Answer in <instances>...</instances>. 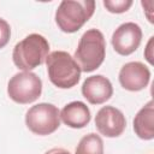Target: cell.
<instances>
[{"label":"cell","instance_id":"obj_5","mask_svg":"<svg viewBox=\"0 0 154 154\" xmlns=\"http://www.w3.org/2000/svg\"><path fill=\"white\" fill-rule=\"evenodd\" d=\"M25 124L35 135H51L60 126V111L53 103L41 102L34 105L26 111Z\"/></svg>","mask_w":154,"mask_h":154},{"label":"cell","instance_id":"obj_13","mask_svg":"<svg viewBox=\"0 0 154 154\" xmlns=\"http://www.w3.org/2000/svg\"><path fill=\"white\" fill-rule=\"evenodd\" d=\"M75 154H103L102 138L94 132L83 136L76 147Z\"/></svg>","mask_w":154,"mask_h":154},{"label":"cell","instance_id":"obj_4","mask_svg":"<svg viewBox=\"0 0 154 154\" xmlns=\"http://www.w3.org/2000/svg\"><path fill=\"white\" fill-rule=\"evenodd\" d=\"M93 0H63L55 11L58 28L67 34L78 31L94 14Z\"/></svg>","mask_w":154,"mask_h":154},{"label":"cell","instance_id":"obj_15","mask_svg":"<svg viewBox=\"0 0 154 154\" xmlns=\"http://www.w3.org/2000/svg\"><path fill=\"white\" fill-rule=\"evenodd\" d=\"M10 37H11L10 24L5 19L0 18V48H4L8 43Z\"/></svg>","mask_w":154,"mask_h":154},{"label":"cell","instance_id":"obj_17","mask_svg":"<svg viewBox=\"0 0 154 154\" xmlns=\"http://www.w3.org/2000/svg\"><path fill=\"white\" fill-rule=\"evenodd\" d=\"M45 154H71V153L64 148H52V149L47 150Z\"/></svg>","mask_w":154,"mask_h":154},{"label":"cell","instance_id":"obj_14","mask_svg":"<svg viewBox=\"0 0 154 154\" xmlns=\"http://www.w3.org/2000/svg\"><path fill=\"white\" fill-rule=\"evenodd\" d=\"M132 5L131 0H103V6L111 13L126 12Z\"/></svg>","mask_w":154,"mask_h":154},{"label":"cell","instance_id":"obj_12","mask_svg":"<svg viewBox=\"0 0 154 154\" xmlns=\"http://www.w3.org/2000/svg\"><path fill=\"white\" fill-rule=\"evenodd\" d=\"M135 134L146 141L154 138V103L148 101L134 118Z\"/></svg>","mask_w":154,"mask_h":154},{"label":"cell","instance_id":"obj_8","mask_svg":"<svg viewBox=\"0 0 154 154\" xmlns=\"http://www.w3.org/2000/svg\"><path fill=\"white\" fill-rule=\"evenodd\" d=\"M95 126L105 137H118L126 128L125 116L120 109L113 106H103L95 116Z\"/></svg>","mask_w":154,"mask_h":154},{"label":"cell","instance_id":"obj_2","mask_svg":"<svg viewBox=\"0 0 154 154\" xmlns=\"http://www.w3.org/2000/svg\"><path fill=\"white\" fill-rule=\"evenodd\" d=\"M48 54V41L40 34H30L14 46L12 60L18 69L23 71H31L42 65Z\"/></svg>","mask_w":154,"mask_h":154},{"label":"cell","instance_id":"obj_11","mask_svg":"<svg viewBox=\"0 0 154 154\" xmlns=\"http://www.w3.org/2000/svg\"><path fill=\"white\" fill-rule=\"evenodd\" d=\"M60 119L65 125L72 129H82L87 126L91 119L90 109L82 101H72L60 111Z\"/></svg>","mask_w":154,"mask_h":154},{"label":"cell","instance_id":"obj_10","mask_svg":"<svg viewBox=\"0 0 154 154\" xmlns=\"http://www.w3.org/2000/svg\"><path fill=\"white\" fill-rule=\"evenodd\" d=\"M82 95L91 105H101L113 95V87L108 78L102 75L87 77L82 84Z\"/></svg>","mask_w":154,"mask_h":154},{"label":"cell","instance_id":"obj_9","mask_svg":"<svg viewBox=\"0 0 154 154\" xmlns=\"http://www.w3.org/2000/svg\"><path fill=\"white\" fill-rule=\"evenodd\" d=\"M118 78L124 89L129 91H140L148 85L150 81V71L141 61H130L123 65Z\"/></svg>","mask_w":154,"mask_h":154},{"label":"cell","instance_id":"obj_3","mask_svg":"<svg viewBox=\"0 0 154 154\" xmlns=\"http://www.w3.org/2000/svg\"><path fill=\"white\" fill-rule=\"evenodd\" d=\"M49 81L60 89L75 87L81 78V69L73 57L65 51H54L46 58Z\"/></svg>","mask_w":154,"mask_h":154},{"label":"cell","instance_id":"obj_7","mask_svg":"<svg viewBox=\"0 0 154 154\" xmlns=\"http://www.w3.org/2000/svg\"><path fill=\"white\" fill-rule=\"evenodd\" d=\"M142 30L138 24L126 22L120 24L112 35V46L120 55H130L141 45Z\"/></svg>","mask_w":154,"mask_h":154},{"label":"cell","instance_id":"obj_16","mask_svg":"<svg viewBox=\"0 0 154 154\" xmlns=\"http://www.w3.org/2000/svg\"><path fill=\"white\" fill-rule=\"evenodd\" d=\"M153 36L149 38V41H148V45H147V48H146V52H144V57L147 58V60L150 63V64H153V54H152V46H153Z\"/></svg>","mask_w":154,"mask_h":154},{"label":"cell","instance_id":"obj_6","mask_svg":"<svg viewBox=\"0 0 154 154\" xmlns=\"http://www.w3.org/2000/svg\"><path fill=\"white\" fill-rule=\"evenodd\" d=\"M42 93L41 78L31 71H22L8 81L7 94L10 99L17 103L26 105L36 101Z\"/></svg>","mask_w":154,"mask_h":154},{"label":"cell","instance_id":"obj_1","mask_svg":"<svg viewBox=\"0 0 154 154\" xmlns=\"http://www.w3.org/2000/svg\"><path fill=\"white\" fill-rule=\"evenodd\" d=\"M106 57V41L97 29L87 30L79 38L73 59L83 72H91L100 67Z\"/></svg>","mask_w":154,"mask_h":154}]
</instances>
